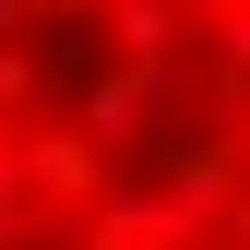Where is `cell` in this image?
Masks as SVG:
<instances>
[{"label":"cell","instance_id":"1","mask_svg":"<svg viewBox=\"0 0 250 250\" xmlns=\"http://www.w3.org/2000/svg\"><path fill=\"white\" fill-rule=\"evenodd\" d=\"M0 250H250V0H0Z\"/></svg>","mask_w":250,"mask_h":250}]
</instances>
